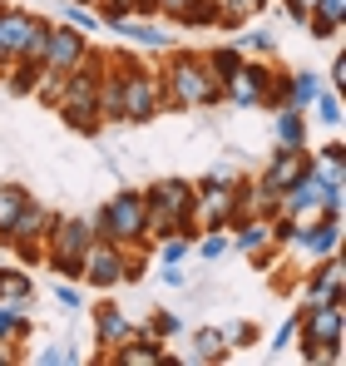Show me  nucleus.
Masks as SVG:
<instances>
[{
  "label": "nucleus",
  "mask_w": 346,
  "mask_h": 366,
  "mask_svg": "<svg viewBox=\"0 0 346 366\" xmlns=\"http://www.w3.org/2000/svg\"><path fill=\"white\" fill-rule=\"evenodd\" d=\"M327 84H332V89H346V55H337V60H332V69H327Z\"/></svg>",
  "instance_id": "nucleus-44"
},
{
  "label": "nucleus",
  "mask_w": 346,
  "mask_h": 366,
  "mask_svg": "<svg viewBox=\"0 0 346 366\" xmlns=\"http://www.w3.org/2000/svg\"><path fill=\"white\" fill-rule=\"evenodd\" d=\"M15 362V352H10V347H0V366H10Z\"/></svg>",
  "instance_id": "nucleus-47"
},
{
  "label": "nucleus",
  "mask_w": 346,
  "mask_h": 366,
  "mask_svg": "<svg viewBox=\"0 0 346 366\" xmlns=\"http://www.w3.org/2000/svg\"><path fill=\"white\" fill-rule=\"evenodd\" d=\"M307 134H312V119L307 109H272V149H307Z\"/></svg>",
  "instance_id": "nucleus-18"
},
{
  "label": "nucleus",
  "mask_w": 346,
  "mask_h": 366,
  "mask_svg": "<svg viewBox=\"0 0 346 366\" xmlns=\"http://www.w3.org/2000/svg\"><path fill=\"white\" fill-rule=\"evenodd\" d=\"M327 89V79L317 69H292V89H287V104L292 109H312V99Z\"/></svg>",
  "instance_id": "nucleus-28"
},
{
  "label": "nucleus",
  "mask_w": 346,
  "mask_h": 366,
  "mask_svg": "<svg viewBox=\"0 0 346 366\" xmlns=\"http://www.w3.org/2000/svg\"><path fill=\"white\" fill-rule=\"evenodd\" d=\"M297 5H307V10H312V5H317V0H297Z\"/></svg>",
  "instance_id": "nucleus-49"
},
{
  "label": "nucleus",
  "mask_w": 346,
  "mask_h": 366,
  "mask_svg": "<svg viewBox=\"0 0 346 366\" xmlns=\"http://www.w3.org/2000/svg\"><path fill=\"white\" fill-rule=\"evenodd\" d=\"M35 337V322L20 302H5L0 297V347H25Z\"/></svg>",
  "instance_id": "nucleus-23"
},
{
  "label": "nucleus",
  "mask_w": 346,
  "mask_h": 366,
  "mask_svg": "<svg viewBox=\"0 0 346 366\" xmlns=\"http://www.w3.org/2000/svg\"><path fill=\"white\" fill-rule=\"evenodd\" d=\"M144 332H149V337H159V342H173V337L183 332V322H178V312H169V307H154V312H149V322H144Z\"/></svg>",
  "instance_id": "nucleus-32"
},
{
  "label": "nucleus",
  "mask_w": 346,
  "mask_h": 366,
  "mask_svg": "<svg viewBox=\"0 0 346 366\" xmlns=\"http://www.w3.org/2000/svg\"><path fill=\"white\" fill-rule=\"evenodd\" d=\"M129 15H154L159 20V0H129Z\"/></svg>",
  "instance_id": "nucleus-46"
},
{
  "label": "nucleus",
  "mask_w": 346,
  "mask_h": 366,
  "mask_svg": "<svg viewBox=\"0 0 346 366\" xmlns=\"http://www.w3.org/2000/svg\"><path fill=\"white\" fill-rule=\"evenodd\" d=\"M0 297H5V302H20L25 312H35V302H40L35 277H30L20 262H0Z\"/></svg>",
  "instance_id": "nucleus-21"
},
{
  "label": "nucleus",
  "mask_w": 346,
  "mask_h": 366,
  "mask_svg": "<svg viewBox=\"0 0 346 366\" xmlns=\"http://www.w3.org/2000/svg\"><path fill=\"white\" fill-rule=\"evenodd\" d=\"M277 5H282V15L292 25H307V5H297V0H277Z\"/></svg>",
  "instance_id": "nucleus-45"
},
{
  "label": "nucleus",
  "mask_w": 346,
  "mask_h": 366,
  "mask_svg": "<svg viewBox=\"0 0 346 366\" xmlns=\"http://www.w3.org/2000/svg\"><path fill=\"white\" fill-rule=\"evenodd\" d=\"M232 179H237V169H232V164H213L198 183H232Z\"/></svg>",
  "instance_id": "nucleus-43"
},
{
  "label": "nucleus",
  "mask_w": 346,
  "mask_h": 366,
  "mask_svg": "<svg viewBox=\"0 0 346 366\" xmlns=\"http://www.w3.org/2000/svg\"><path fill=\"white\" fill-rule=\"evenodd\" d=\"M183 25L188 30H218V0H188Z\"/></svg>",
  "instance_id": "nucleus-34"
},
{
  "label": "nucleus",
  "mask_w": 346,
  "mask_h": 366,
  "mask_svg": "<svg viewBox=\"0 0 346 366\" xmlns=\"http://www.w3.org/2000/svg\"><path fill=\"white\" fill-rule=\"evenodd\" d=\"M134 332H139V327L129 322V312H124V307H114V302H99V307H94V347H104V352H109V347H119V342H124V337H134Z\"/></svg>",
  "instance_id": "nucleus-19"
},
{
  "label": "nucleus",
  "mask_w": 346,
  "mask_h": 366,
  "mask_svg": "<svg viewBox=\"0 0 346 366\" xmlns=\"http://www.w3.org/2000/svg\"><path fill=\"white\" fill-rule=\"evenodd\" d=\"M188 366H213V362H228V342H223V327H198L193 342H188Z\"/></svg>",
  "instance_id": "nucleus-22"
},
{
  "label": "nucleus",
  "mask_w": 346,
  "mask_h": 366,
  "mask_svg": "<svg viewBox=\"0 0 346 366\" xmlns=\"http://www.w3.org/2000/svg\"><path fill=\"white\" fill-rule=\"evenodd\" d=\"M64 25H74L79 35H89V30H99V15H94V5H74V0H64Z\"/></svg>",
  "instance_id": "nucleus-37"
},
{
  "label": "nucleus",
  "mask_w": 346,
  "mask_h": 366,
  "mask_svg": "<svg viewBox=\"0 0 346 366\" xmlns=\"http://www.w3.org/2000/svg\"><path fill=\"white\" fill-rule=\"evenodd\" d=\"M188 213H193V183L188 179H154L144 188V228H149V243L173 238V233L198 238V228H193Z\"/></svg>",
  "instance_id": "nucleus-4"
},
{
  "label": "nucleus",
  "mask_w": 346,
  "mask_h": 366,
  "mask_svg": "<svg viewBox=\"0 0 346 366\" xmlns=\"http://www.w3.org/2000/svg\"><path fill=\"white\" fill-rule=\"evenodd\" d=\"M35 366H79V352L69 342H45L35 347Z\"/></svg>",
  "instance_id": "nucleus-33"
},
{
  "label": "nucleus",
  "mask_w": 346,
  "mask_h": 366,
  "mask_svg": "<svg viewBox=\"0 0 346 366\" xmlns=\"http://www.w3.org/2000/svg\"><path fill=\"white\" fill-rule=\"evenodd\" d=\"M346 292V262L332 252V257H317L307 262V277H302V302H337Z\"/></svg>",
  "instance_id": "nucleus-14"
},
{
  "label": "nucleus",
  "mask_w": 346,
  "mask_h": 366,
  "mask_svg": "<svg viewBox=\"0 0 346 366\" xmlns=\"http://www.w3.org/2000/svg\"><path fill=\"white\" fill-rule=\"evenodd\" d=\"M188 252H193V238H183V233L159 238V262H188Z\"/></svg>",
  "instance_id": "nucleus-38"
},
{
  "label": "nucleus",
  "mask_w": 346,
  "mask_h": 366,
  "mask_svg": "<svg viewBox=\"0 0 346 366\" xmlns=\"http://www.w3.org/2000/svg\"><path fill=\"white\" fill-rule=\"evenodd\" d=\"M50 208L45 203H35V193H30V203L15 213V223H10V233L0 238V247H15V243H45V233H50Z\"/></svg>",
  "instance_id": "nucleus-17"
},
{
  "label": "nucleus",
  "mask_w": 346,
  "mask_h": 366,
  "mask_svg": "<svg viewBox=\"0 0 346 366\" xmlns=\"http://www.w3.org/2000/svg\"><path fill=\"white\" fill-rule=\"evenodd\" d=\"M223 342H228V352H242V347H257L262 332L252 322H232V327H223Z\"/></svg>",
  "instance_id": "nucleus-36"
},
{
  "label": "nucleus",
  "mask_w": 346,
  "mask_h": 366,
  "mask_svg": "<svg viewBox=\"0 0 346 366\" xmlns=\"http://www.w3.org/2000/svg\"><path fill=\"white\" fill-rule=\"evenodd\" d=\"M307 119H317V124H327V129H342L346 124V94L342 89H322L317 99H312V109H307Z\"/></svg>",
  "instance_id": "nucleus-25"
},
{
  "label": "nucleus",
  "mask_w": 346,
  "mask_h": 366,
  "mask_svg": "<svg viewBox=\"0 0 346 366\" xmlns=\"http://www.w3.org/2000/svg\"><path fill=\"white\" fill-rule=\"evenodd\" d=\"M188 218H193V228H198V233L228 228L232 218H242L232 183H193V213H188Z\"/></svg>",
  "instance_id": "nucleus-8"
},
{
  "label": "nucleus",
  "mask_w": 346,
  "mask_h": 366,
  "mask_svg": "<svg viewBox=\"0 0 346 366\" xmlns=\"http://www.w3.org/2000/svg\"><path fill=\"white\" fill-rule=\"evenodd\" d=\"M277 213H287L292 223H307V218H322V213H342V188H327V183L307 169L292 188H282Z\"/></svg>",
  "instance_id": "nucleus-7"
},
{
  "label": "nucleus",
  "mask_w": 346,
  "mask_h": 366,
  "mask_svg": "<svg viewBox=\"0 0 346 366\" xmlns=\"http://www.w3.org/2000/svg\"><path fill=\"white\" fill-rule=\"evenodd\" d=\"M342 213H322V218H307V223H297V233H292V243L297 247V257L302 262H317V257H332V252H342Z\"/></svg>",
  "instance_id": "nucleus-10"
},
{
  "label": "nucleus",
  "mask_w": 346,
  "mask_h": 366,
  "mask_svg": "<svg viewBox=\"0 0 346 366\" xmlns=\"http://www.w3.org/2000/svg\"><path fill=\"white\" fill-rule=\"evenodd\" d=\"M292 342H297V312H292L287 322H282V327L272 332V342H267V352H272V357H282V352H287Z\"/></svg>",
  "instance_id": "nucleus-40"
},
{
  "label": "nucleus",
  "mask_w": 346,
  "mask_h": 366,
  "mask_svg": "<svg viewBox=\"0 0 346 366\" xmlns=\"http://www.w3.org/2000/svg\"><path fill=\"white\" fill-rule=\"evenodd\" d=\"M232 45H237L242 55H257V60H272V55H277V35L262 30V25H247L242 35H232Z\"/></svg>",
  "instance_id": "nucleus-29"
},
{
  "label": "nucleus",
  "mask_w": 346,
  "mask_h": 366,
  "mask_svg": "<svg viewBox=\"0 0 346 366\" xmlns=\"http://www.w3.org/2000/svg\"><path fill=\"white\" fill-rule=\"evenodd\" d=\"M183 15H188V0H159V20H173V25H183Z\"/></svg>",
  "instance_id": "nucleus-42"
},
{
  "label": "nucleus",
  "mask_w": 346,
  "mask_h": 366,
  "mask_svg": "<svg viewBox=\"0 0 346 366\" xmlns=\"http://www.w3.org/2000/svg\"><path fill=\"white\" fill-rule=\"evenodd\" d=\"M74 5H94V0H74Z\"/></svg>",
  "instance_id": "nucleus-50"
},
{
  "label": "nucleus",
  "mask_w": 346,
  "mask_h": 366,
  "mask_svg": "<svg viewBox=\"0 0 346 366\" xmlns=\"http://www.w3.org/2000/svg\"><path fill=\"white\" fill-rule=\"evenodd\" d=\"M312 174L327 183V188H342V193H346V144H342V139L312 149Z\"/></svg>",
  "instance_id": "nucleus-20"
},
{
  "label": "nucleus",
  "mask_w": 346,
  "mask_h": 366,
  "mask_svg": "<svg viewBox=\"0 0 346 366\" xmlns=\"http://www.w3.org/2000/svg\"><path fill=\"white\" fill-rule=\"evenodd\" d=\"M159 84H164V109H218L223 104V84L203 64V50H178L173 45L164 55Z\"/></svg>",
  "instance_id": "nucleus-1"
},
{
  "label": "nucleus",
  "mask_w": 346,
  "mask_h": 366,
  "mask_svg": "<svg viewBox=\"0 0 346 366\" xmlns=\"http://www.w3.org/2000/svg\"><path fill=\"white\" fill-rule=\"evenodd\" d=\"M30 203V188H20V183H0V238L10 233V223H15V213Z\"/></svg>",
  "instance_id": "nucleus-31"
},
{
  "label": "nucleus",
  "mask_w": 346,
  "mask_h": 366,
  "mask_svg": "<svg viewBox=\"0 0 346 366\" xmlns=\"http://www.w3.org/2000/svg\"><path fill=\"white\" fill-rule=\"evenodd\" d=\"M79 282H84V287H94V292H114L119 282H124V247H119V243H104V238H94V243L84 247Z\"/></svg>",
  "instance_id": "nucleus-11"
},
{
  "label": "nucleus",
  "mask_w": 346,
  "mask_h": 366,
  "mask_svg": "<svg viewBox=\"0 0 346 366\" xmlns=\"http://www.w3.org/2000/svg\"><path fill=\"white\" fill-rule=\"evenodd\" d=\"M99 119L104 124H124V79L114 69L99 74Z\"/></svg>",
  "instance_id": "nucleus-26"
},
{
  "label": "nucleus",
  "mask_w": 346,
  "mask_h": 366,
  "mask_svg": "<svg viewBox=\"0 0 346 366\" xmlns=\"http://www.w3.org/2000/svg\"><path fill=\"white\" fill-rule=\"evenodd\" d=\"M94 238L119 247H149V228H144V188H119L114 198H104V208L89 218Z\"/></svg>",
  "instance_id": "nucleus-5"
},
{
  "label": "nucleus",
  "mask_w": 346,
  "mask_h": 366,
  "mask_svg": "<svg viewBox=\"0 0 346 366\" xmlns=\"http://www.w3.org/2000/svg\"><path fill=\"white\" fill-rule=\"evenodd\" d=\"M0 79H5V89H10L15 99H30V94H35V79H40V64L35 60H10L0 69Z\"/></svg>",
  "instance_id": "nucleus-27"
},
{
  "label": "nucleus",
  "mask_w": 346,
  "mask_h": 366,
  "mask_svg": "<svg viewBox=\"0 0 346 366\" xmlns=\"http://www.w3.org/2000/svg\"><path fill=\"white\" fill-rule=\"evenodd\" d=\"M99 74H104V50L89 45L79 69L64 74V89H59V104H55L59 119L69 124L74 134H84V139H94L104 129V119H99Z\"/></svg>",
  "instance_id": "nucleus-2"
},
{
  "label": "nucleus",
  "mask_w": 346,
  "mask_h": 366,
  "mask_svg": "<svg viewBox=\"0 0 346 366\" xmlns=\"http://www.w3.org/2000/svg\"><path fill=\"white\" fill-rule=\"evenodd\" d=\"M55 302H59V312H84V292H79V282H64L59 277V287H55Z\"/></svg>",
  "instance_id": "nucleus-39"
},
{
  "label": "nucleus",
  "mask_w": 346,
  "mask_h": 366,
  "mask_svg": "<svg viewBox=\"0 0 346 366\" xmlns=\"http://www.w3.org/2000/svg\"><path fill=\"white\" fill-rule=\"evenodd\" d=\"M94 243V228L89 218H50V233H45V267H55L64 282H79V262H84V247Z\"/></svg>",
  "instance_id": "nucleus-6"
},
{
  "label": "nucleus",
  "mask_w": 346,
  "mask_h": 366,
  "mask_svg": "<svg viewBox=\"0 0 346 366\" xmlns=\"http://www.w3.org/2000/svg\"><path fill=\"white\" fill-rule=\"evenodd\" d=\"M297 347L302 362H327L342 366V347H346V302H302L297 307Z\"/></svg>",
  "instance_id": "nucleus-3"
},
{
  "label": "nucleus",
  "mask_w": 346,
  "mask_h": 366,
  "mask_svg": "<svg viewBox=\"0 0 346 366\" xmlns=\"http://www.w3.org/2000/svg\"><path fill=\"white\" fill-rule=\"evenodd\" d=\"M5 64H10V55H5V45H0V69H5Z\"/></svg>",
  "instance_id": "nucleus-48"
},
{
  "label": "nucleus",
  "mask_w": 346,
  "mask_h": 366,
  "mask_svg": "<svg viewBox=\"0 0 346 366\" xmlns=\"http://www.w3.org/2000/svg\"><path fill=\"white\" fill-rule=\"evenodd\" d=\"M287 89H292V69H277V64H272V74H267V94H262V109H282V104H287Z\"/></svg>",
  "instance_id": "nucleus-35"
},
{
  "label": "nucleus",
  "mask_w": 346,
  "mask_h": 366,
  "mask_svg": "<svg viewBox=\"0 0 346 366\" xmlns=\"http://www.w3.org/2000/svg\"><path fill=\"white\" fill-rule=\"evenodd\" d=\"M342 25H346V0H317L307 10V35L312 40H332Z\"/></svg>",
  "instance_id": "nucleus-24"
},
{
  "label": "nucleus",
  "mask_w": 346,
  "mask_h": 366,
  "mask_svg": "<svg viewBox=\"0 0 346 366\" xmlns=\"http://www.w3.org/2000/svg\"><path fill=\"white\" fill-rule=\"evenodd\" d=\"M159 267H164V272H159L164 287H188V267H183V262H159Z\"/></svg>",
  "instance_id": "nucleus-41"
},
{
  "label": "nucleus",
  "mask_w": 346,
  "mask_h": 366,
  "mask_svg": "<svg viewBox=\"0 0 346 366\" xmlns=\"http://www.w3.org/2000/svg\"><path fill=\"white\" fill-rule=\"evenodd\" d=\"M203 64H208V69H213V79H218V84H228L232 74H237V64H242V50H237V45H213V50H203Z\"/></svg>",
  "instance_id": "nucleus-30"
},
{
  "label": "nucleus",
  "mask_w": 346,
  "mask_h": 366,
  "mask_svg": "<svg viewBox=\"0 0 346 366\" xmlns=\"http://www.w3.org/2000/svg\"><path fill=\"white\" fill-rule=\"evenodd\" d=\"M267 74H272V60H257V55H242L237 74L223 84V104L232 109H262V94H267Z\"/></svg>",
  "instance_id": "nucleus-12"
},
{
  "label": "nucleus",
  "mask_w": 346,
  "mask_h": 366,
  "mask_svg": "<svg viewBox=\"0 0 346 366\" xmlns=\"http://www.w3.org/2000/svg\"><path fill=\"white\" fill-rule=\"evenodd\" d=\"M119 79H124V124H154V114H164V84L149 64Z\"/></svg>",
  "instance_id": "nucleus-9"
},
{
  "label": "nucleus",
  "mask_w": 346,
  "mask_h": 366,
  "mask_svg": "<svg viewBox=\"0 0 346 366\" xmlns=\"http://www.w3.org/2000/svg\"><path fill=\"white\" fill-rule=\"evenodd\" d=\"M119 40H129L134 50H154V55H169L173 50V35L154 20V15H124L119 25H109Z\"/></svg>",
  "instance_id": "nucleus-16"
},
{
  "label": "nucleus",
  "mask_w": 346,
  "mask_h": 366,
  "mask_svg": "<svg viewBox=\"0 0 346 366\" xmlns=\"http://www.w3.org/2000/svg\"><path fill=\"white\" fill-rule=\"evenodd\" d=\"M40 25H45V15H35L30 5H10V0H0V45H5L10 60L25 55V45H30V35H35Z\"/></svg>",
  "instance_id": "nucleus-15"
},
{
  "label": "nucleus",
  "mask_w": 346,
  "mask_h": 366,
  "mask_svg": "<svg viewBox=\"0 0 346 366\" xmlns=\"http://www.w3.org/2000/svg\"><path fill=\"white\" fill-rule=\"evenodd\" d=\"M84 50H89V35H79L74 25H64V20H50V40H45V60L40 69H55V74H69V69H79L84 60Z\"/></svg>",
  "instance_id": "nucleus-13"
}]
</instances>
